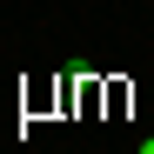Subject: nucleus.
<instances>
[{"instance_id": "nucleus-1", "label": "nucleus", "mask_w": 154, "mask_h": 154, "mask_svg": "<svg viewBox=\"0 0 154 154\" xmlns=\"http://www.w3.org/2000/svg\"><path fill=\"white\" fill-rule=\"evenodd\" d=\"M134 154H154V134H147V141H141V147H134Z\"/></svg>"}]
</instances>
